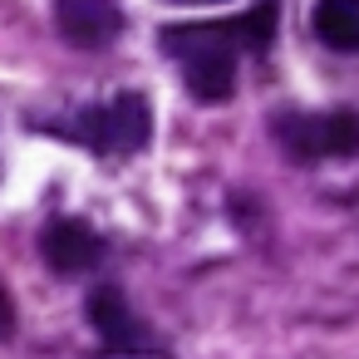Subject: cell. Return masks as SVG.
I'll list each match as a JSON object with an SVG mask.
<instances>
[{
    "mask_svg": "<svg viewBox=\"0 0 359 359\" xmlns=\"http://www.w3.org/2000/svg\"><path fill=\"white\" fill-rule=\"evenodd\" d=\"M0 334H11V300H6V290H0Z\"/></svg>",
    "mask_w": 359,
    "mask_h": 359,
    "instance_id": "ba28073f",
    "label": "cell"
},
{
    "mask_svg": "<svg viewBox=\"0 0 359 359\" xmlns=\"http://www.w3.org/2000/svg\"><path fill=\"white\" fill-rule=\"evenodd\" d=\"M177 6H202V0H177Z\"/></svg>",
    "mask_w": 359,
    "mask_h": 359,
    "instance_id": "9c48e42d",
    "label": "cell"
},
{
    "mask_svg": "<svg viewBox=\"0 0 359 359\" xmlns=\"http://www.w3.org/2000/svg\"><path fill=\"white\" fill-rule=\"evenodd\" d=\"M163 50L182 60V79L197 99H226L236 89V45L222 20L207 25H168Z\"/></svg>",
    "mask_w": 359,
    "mask_h": 359,
    "instance_id": "6da1fadb",
    "label": "cell"
},
{
    "mask_svg": "<svg viewBox=\"0 0 359 359\" xmlns=\"http://www.w3.org/2000/svg\"><path fill=\"white\" fill-rule=\"evenodd\" d=\"M315 35L339 55H359V0H315Z\"/></svg>",
    "mask_w": 359,
    "mask_h": 359,
    "instance_id": "52a82bcc",
    "label": "cell"
},
{
    "mask_svg": "<svg viewBox=\"0 0 359 359\" xmlns=\"http://www.w3.org/2000/svg\"><path fill=\"white\" fill-rule=\"evenodd\" d=\"M55 133L84 143L94 153L128 158V153H138L153 138V109H148L143 94H114V99H104V104H94V109H84V114H74L65 123H55Z\"/></svg>",
    "mask_w": 359,
    "mask_h": 359,
    "instance_id": "7a4b0ae2",
    "label": "cell"
},
{
    "mask_svg": "<svg viewBox=\"0 0 359 359\" xmlns=\"http://www.w3.org/2000/svg\"><path fill=\"white\" fill-rule=\"evenodd\" d=\"M89 320H94V330H99V339H104L109 354H153V334L128 310V300H123L118 285H99L89 295Z\"/></svg>",
    "mask_w": 359,
    "mask_h": 359,
    "instance_id": "277c9868",
    "label": "cell"
},
{
    "mask_svg": "<svg viewBox=\"0 0 359 359\" xmlns=\"http://www.w3.org/2000/svg\"><path fill=\"white\" fill-rule=\"evenodd\" d=\"M40 251H45L50 271H60V276H84V271H94V266H104V256H109L104 236H99L89 222H74V217L50 222L45 236H40Z\"/></svg>",
    "mask_w": 359,
    "mask_h": 359,
    "instance_id": "5b68a950",
    "label": "cell"
},
{
    "mask_svg": "<svg viewBox=\"0 0 359 359\" xmlns=\"http://www.w3.org/2000/svg\"><path fill=\"white\" fill-rule=\"evenodd\" d=\"M276 138L295 163H320V158H349L359 153V114L330 109V114H285L276 118Z\"/></svg>",
    "mask_w": 359,
    "mask_h": 359,
    "instance_id": "3957f363",
    "label": "cell"
},
{
    "mask_svg": "<svg viewBox=\"0 0 359 359\" xmlns=\"http://www.w3.org/2000/svg\"><path fill=\"white\" fill-rule=\"evenodd\" d=\"M60 35L79 50H104L123 35V11L118 0H55Z\"/></svg>",
    "mask_w": 359,
    "mask_h": 359,
    "instance_id": "8992f818",
    "label": "cell"
}]
</instances>
